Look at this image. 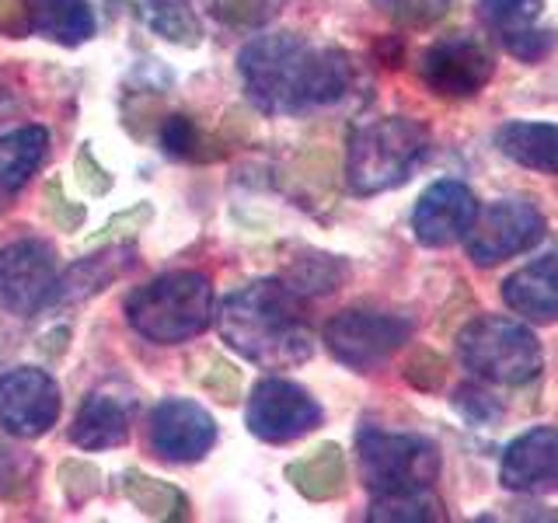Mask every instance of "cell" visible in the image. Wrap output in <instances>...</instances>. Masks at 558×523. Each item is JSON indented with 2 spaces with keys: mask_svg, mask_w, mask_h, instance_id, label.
<instances>
[{
  "mask_svg": "<svg viewBox=\"0 0 558 523\" xmlns=\"http://www.w3.org/2000/svg\"><path fill=\"white\" fill-rule=\"evenodd\" d=\"M244 92L269 115H301L339 101L353 84V63L339 46L296 32L258 35L238 52Z\"/></svg>",
  "mask_w": 558,
  "mask_h": 523,
  "instance_id": "obj_1",
  "label": "cell"
},
{
  "mask_svg": "<svg viewBox=\"0 0 558 523\" xmlns=\"http://www.w3.org/2000/svg\"><path fill=\"white\" fill-rule=\"evenodd\" d=\"M223 342L266 370H290L314 353L307 296L287 279H255L234 290L217 311Z\"/></svg>",
  "mask_w": 558,
  "mask_h": 523,
  "instance_id": "obj_2",
  "label": "cell"
},
{
  "mask_svg": "<svg viewBox=\"0 0 558 523\" xmlns=\"http://www.w3.org/2000/svg\"><path fill=\"white\" fill-rule=\"evenodd\" d=\"M433 136L418 119L380 115L366 119L349 133L345 182L356 196H377L405 185L426 165Z\"/></svg>",
  "mask_w": 558,
  "mask_h": 523,
  "instance_id": "obj_3",
  "label": "cell"
},
{
  "mask_svg": "<svg viewBox=\"0 0 558 523\" xmlns=\"http://www.w3.org/2000/svg\"><path fill=\"white\" fill-rule=\"evenodd\" d=\"M126 321L147 342H189L214 321V287L196 269L165 272L126 296Z\"/></svg>",
  "mask_w": 558,
  "mask_h": 523,
  "instance_id": "obj_4",
  "label": "cell"
},
{
  "mask_svg": "<svg viewBox=\"0 0 558 523\" xmlns=\"http://www.w3.org/2000/svg\"><path fill=\"white\" fill-rule=\"evenodd\" d=\"M458 360L464 363V370L488 384H502V388L531 384L545 366V353H541L534 331L513 318H502V314H482L461 328Z\"/></svg>",
  "mask_w": 558,
  "mask_h": 523,
  "instance_id": "obj_5",
  "label": "cell"
},
{
  "mask_svg": "<svg viewBox=\"0 0 558 523\" xmlns=\"http://www.w3.org/2000/svg\"><path fill=\"white\" fill-rule=\"evenodd\" d=\"M356 458L363 485L374 496L401 492V488H426L440 475V450L433 440L415 433L360 429Z\"/></svg>",
  "mask_w": 558,
  "mask_h": 523,
  "instance_id": "obj_6",
  "label": "cell"
},
{
  "mask_svg": "<svg viewBox=\"0 0 558 523\" xmlns=\"http://www.w3.org/2000/svg\"><path fill=\"white\" fill-rule=\"evenodd\" d=\"M412 339V321L380 311H342L325 325V345L342 366L371 374Z\"/></svg>",
  "mask_w": 558,
  "mask_h": 523,
  "instance_id": "obj_7",
  "label": "cell"
},
{
  "mask_svg": "<svg viewBox=\"0 0 558 523\" xmlns=\"http://www.w3.org/2000/svg\"><path fill=\"white\" fill-rule=\"evenodd\" d=\"M545 231H548V223L537 206L523 199H496L482 209L475 227H471V234L464 238L468 258L485 269L499 266L506 258L531 252L534 244L545 238Z\"/></svg>",
  "mask_w": 558,
  "mask_h": 523,
  "instance_id": "obj_8",
  "label": "cell"
},
{
  "mask_svg": "<svg viewBox=\"0 0 558 523\" xmlns=\"http://www.w3.org/2000/svg\"><path fill=\"white\" fill-rule=\"evenodd\" d=\"M248 429L266 443H293L322 426V405L301 384L269 377L258 380L248 401Z\"/></svg>",
  "mask_w": 558,
  "mask_h": 523,
  "instance_id": "obj_9",
  "label": "cell"
},
{
  "mask_svg": "<svg viewBox=\"0 0 558 523\" xmlns=\"http://www.w3.org/2000/svg\"><path fill=\"white\" fill-rule=\"evenodd\" d=\"M60 384L35 366H14L0 377V426L11 436L35 440L60 418Z\"/></svg>",
  "mask_w": 558,
  "mask_h": 523,
  "instance_id": "obj_10",
  "label": "cell"
},
{
  "mask_svg": "<svg viewBox=\"0 0 558 523\" xmlns=\"http://www.w3.org/2000/svg\"><path fill=\"white\" fill-rule=\"evenodd\" d=\"M418 74H423L433 95L471 98L493 81L496 60H493V52H488L478 39H471V35H450V39L433 42L423 52Z\"/></svg>",
  "mask_w": 558,
  "mask_h": 523,
  "instance_id": "obj_11",
  "label": "cell"
},
{
  "mask_svg": "<svg viewBox=\"0 0 558 523\" xmlns=\"http://www.w3.org/2000/svg\"><path fill=\"white\" fill-rule=\"evenodd\" d=\"M57 287V252L46 241H14L0 248V304L11 314L39 311Z\"/></svg>",
  "mask_w": 558,
  "mask_h": 523,
  "instance_id": "obj_12",
  "label": "cell"
},
{
  "mask_svg": "<svg viewBox=\"0 0 558 523\" xmlns=\"http://www.w3.org/2000/svg\"><path fill=\"white\" fill-rule=\"evenodd\" d=\"M478 22L520 63H537L558 46V32L545 25V0H478Z\"/></svg>",
  "mask_w": 558,
  "mask_h": 523,
  "instance_id": "obj_13",
  "label": "cell"
},
{
  "mask_svg": "<svg viewBox=\"0 0 558 523\" xmlns=\"http://www.w3.org/2000/svg\"><path fill=\"white\" fill-rule=\"evenodd\" d=\"M478 214H482L478 196L464 182H453V179L433 182L423 196H418L415 214H412L415 241L426 244V248H447V244L464 241L471 234Z\"/></svg>",
  "mask_w": 558,
  "mask_h": 523,
  "instance_id": "obj_14",
  "label": "cell"
},
{
  "mask_svg": "<svg viewBox=\"0 0 558 523\" xmlns=\"http://www.w3.org/2000/svg\"><path fill=\"white\" fill-rule=\"evenodd\" d=\"M150 447L157 458L189 464L199 461L217 443V423L203 405L189 398H168L150 412Z\"/></svg>",
  "mask_w": 558,
  "mask_h": 523,
  "instance_id": "obj_15",
  "label": "cell"
},
{
  "mask_svg": "<svg viewBox=\"0 0 558 523\" xmlns=\"http://www.w3.org/2000/svg\"><path fill=\"white\" fill-rule=\"evenodd\" d=\"M499 482L510 492H555L558 488V429L537 426L506 447Z\"/></svg>",
  "mask_w": 558,
  "mask_h": 523,
  "instance_id": "obj_16",
  "label": "cell"
},
{
  "mask_svg": "<svg viewBox=\"0 0 558 523\" xmlns=\"http://www.w3.org/2000/svg\"><path fill=\"white\" fill-rule=\"evenodd\" d=\"M502 304L531 325L558 321V252H548L502 279Z\"/></svg>",
  "mask_w": 558,
  "mask_h": 523,
  "instance_id": "obj_17",
  "label": "cell"
},
{
  "mask_svg": "<svg viewBox=\"0 0 558 523\" xmlns=\"http://www.w3.org/2000/svg\"><path fill=\"white\" fill-rule=\"evenodd\" d=\"M22 25L60 46H81L95 35V14L87 0H17Z\"/></svg>",
  "mask_w": 558,
  "mask_h": 523,
  "instance_id": "obj_18",
  "label": "cell"
},
{
  "mask_svg": "<svg viewBox=\"0 0 558 523\" xmlns=\"http://www.w3.org/2000/svg\"><path fill=\"white\" fill-rule=\"evenodd\" d=\"M126 436H130V401L112 391L87 394L74 426H70V443L81 450H109L126 443Z\"/></svg>",
  "mask_w": 558,
  "mask_h": 523,
  "instance_id": "obj_19",
  "label": "cell"
},
{
  "mask_svg": "<svg viewBox=\"0 0 558 523\" xmlns=\"http://www.w3.org/2000/svg\"><path fill=\"white\" fill-rule=\"evenodd\" d=\"M496 147L520 168L558 179V122L513 119L496 130Z\"/></svg>",
  "mask_w": 558,
  "mask_h": 523,
  "instance_id": "obj_20",
  "label": "cell"
},
{
  "mask_svg": "<svg viewBox=\"0 0 558 523\" xmlns=\"http://www.w3.org/2000/svg\"><path fill=\"white\" fill-rule=\"evenodd\" d=\"M49 147V133L43 126H22L0 136V199L22 188L39 171Z\"/></svg>",
  "mask_w": 558,
  "mask_h": 523,
  "instance_id": "obj_21",
  "label": "cell"
},
{
  "mask_svg": "<svg viewBox=\"0 0 558 523\" xmlns=\"http://www.w3.org/2000/svg\"><path fill=\"white\" fill-rule=\"evenodd\" d=\"M287 478L301 488L307 499H336L345 488V464L336 443H325L311 458L287 467Z\"/></svg>",
  "mask_w": 558,
  "mask_h": 523,
  "instance_id": "obj_22",
  "label": "cell"
},
{
  "mask_svg": "<svg viewBox=\"0 0 558 523\" xmlns=\"http://www.w3.org/2000/svg\"><path fill=\"white\" fill-rule=\"evenodd\" d=\"M366 520L374 523H433L444 520V502L433 496V485L426 488H401V492L374 496Z\"/></svg>",
  "mask_w": 558,
  "mask_h": 523,
  "instance_id": "obj_23",
  "label": "cell"
},
{
  "mask_svg": "<svg viewBox=\"0 0 558 523\" xmlns=\"http://www.w3.org/2000/svg\"><path fill=\"white\" fill-rule=\"evenodd\" d=\"M126 258H130V252H109V255H95V258L77 262L74 269H66L63 279H57V287H52L49 301L70 304V301H81V296L98 293L105 283H109V279H116L122 272Z\"/></svg>",
  "mask_w": 558,
  "mask_h": 523,
  "instance_id": "obj_24",
  "label": "cell"
},
{
  "mask_svg": "<svg viewBox=\"0 0 558 523\" xmlns=\"http://www.w3.org/2000/svg\"><path fill=\"white\" fill-rule=\"evenodd\" d=\"M122 492L136 506L140 513H147L154 520H182L189 502L179 488H171L161 478H150L144 471H126L122 475Z\"/></svg>",
  "mask_w": 558,
  "mask_h": 523,
  "instance_id": "obj_25",
  "label": "cell"
},
{
  "mask_svg": "<svg viewBox=\"0 0 558 523\" xmlns=\"http://www.w3.org/2000/svg\"><path fill=\"white\" fill-rule=\"evenodd\" d=\"M144 8V22L161 35V39L174 46H199L203 42V28L199 17L192 11L189 0H140Z\"/></svg>",
  "mask_w": 558,
  "mask_h": 523,
  "instance_id": "obj_26",
  "label": "cell"
},
{
  "mask_svg": "<svg viewBox=\"0 0 558 523\" xmlns=\"http://www.w3.org/2000/svg\"><path fill=\"white\" fill-rule=\"evenodd\" d=\"M345 262L331 258V255H311L304 258L301 266H296L293 276H287V283L296 287L304 296H314V293H331L339 287V279H345Z\"/></svg>",
  "mask_w": 558,
  "mask_h": 523,
  "instance_id": "obj_27",
  "label": "cell"
},
{
  "mask_svg": "<svg viewBox=\"0 0 558 523\" xmlns=\"http://www.w3.org/2000/svg\"><path fill=\"white\" fill-rule=\"evenodd\" d=\"M374 4L401 28H429L447 14L450 0H374Z\"/></svg>",
  "mask_w": 558,
  "mask_h": 523,
  "instance_id": "obj_28",
  "label": "cell"
},
{
  "mask_svg": "<svg viewBox=\"0 0 558 523\" xmlns=\"http://www.w3.org/2000/svg\"><path fill=\"white\" fill-rule=\"evenodd\" d=\"M450 401H453V409H458L471 426H496L499 418H502L499 401L488 391L475 388V384H464V388H458Z\"/></svg>",
  "mask_w": 558,
  "mask_h": 523,
  "instance_id": "obj_29",
  "label": "cell"
},
{
  "mask_svg": "<svg viewBox=\"0 0 558 523\" xmlns=\"http://www.w3.org/2000/svg\"><path fill=\"white\" fill-rule=\"evenodd\" d=\"M214 14L231 28H258L269 22V0H217Z\"/></svg>",
  "mask_w": 558,
  "mask_h": 523,
  "instance_id": "obj_30",
  "label": "cell"
},
{
  "mask_svg": "<svg viewBox=\"0 0 558 523\" xmlns=\"http://www.w3.org/2000/svg\"><path fill=\"white\" fill-rule=\"evenodd\" d=\"M98 467L92 464H84V461H66L60 467V488L66 492L70 502H84V499H92L98 492Z\"/></svg>",
  "mask_w": 558,
  "mask_h": 523,
  "instance_id": "obj_31",
  "label": "cell"
},
{
  "mask_svg": "<svg viewBox=\"0 0 558 523\" xmlns=\"http://www.w3.org/2000/svg\"><path fill=\"white\" fill-rule=\"evenodd\" d=\"M161 144H165V154L171 157H196L199 150V130L192 126V119L185 115H171L161 130Z\"/></svg>",
  "mask_w": 558,
  "mask_h": 523,
  "instance_id": "obj_32",
  "label": "cell"
},
{
  "mask_svg": "<svg viewBox=\"0 0 558 523\" xmlns=\"http://www.w3.org/2000/svg\"><path fill=\"white\" fill-rule=\"evenodd\" d=\"M203 388L214 394L217 401H231L238 398V391H241V377H238V370L231 363H223V360H214V374H206L203 377Z\"/></svg>",
  "mask_w": 558,
  "mask_h": 523,
  "instance_id": "obj_33",
  "label": "cell"
},
{
  "mask_svg": "<svg viewBox=\"0 0 558 523\" xmlns=\"http://www.w3.org/2000/svg\"><path fill=\"white\" fill-rule=\"evenodd\" d=\"M46 203H49V217L57 220L63 231H77V223L84 220V206H70L60 182L46 185Z\"/></svg>",
  "mask_w": 558,
  "mask_h": 523,
  "instance_id": "obj_34",
  "label": "cell"
},
{
  "mask_svg": "<svg viewBox=\"0 0 558 523\" xmlns=\"http://www.w3.org/2000/svg\"><path fill=\"white\" fill-rule=\"evenodd\" d=\"M74 168H77V179H81V185H84L87 192H92V196H101V192H109L112 179H109V174H105V168L95 161V154L87 150V147L77 154Z\"/></svg>",
  "mask_w": 558,
  "mask_h": 523,
  "instance_id": "obj_35",
  "label": "cell"
}]
</instances>
